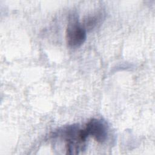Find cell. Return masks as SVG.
<instances>
[{
  "label": "cell",
  "instance_id": "cell-2",
  "mask_svg": "<svg viewBox=\"0 0 155 155\" xmlns=\"http://www.w3.org/2000/svg\"><path fill=\"white\" fill-rule=\"evenodd\" d=\"M87 31L75 18L71 19L66 28L65 40L68 47L73 48L81 46L86 40Z\"/></svg>",
  "mask_w": 155,
  "mask_h": 155
},
{
  "label": "cell",
  "instance_id": "cell-1",
  "mask_svg": "<svg viewBox=\"0 0 155 155\" xmlns=\"http://www.w3.org/2000/svg\"><path fill=\"white\" fill-rule=\"evenodd\" d=\"M61 135L65 142L67 154H76L85 150L86 141L88 137L84 128L77 125H69L61 131Z\"/></svg>",
  "mask_w": 155,
  "mask_h": 155
},
{
  "label": "cell",
  "instance_id": "cell-4",
  "mask_svg": "<svg viewBox=\"0 0 155 155\" xmlns=\"http://www.w3.org/2000/svg\"><path fill=\"white\" fill-rule=\"evenodd\" d=\"M102 18V15L101 13L88 15L84 19L82 25L86 31L91 30L101 22Z\"/></svg>",
  "mask_w": 155,
  "mask_h": 155
},
{
  "label": "cell",
  "instance_id": "cell-3",
  "mask_svg": "<svg viewBox=\"0 0 155 155\" xmlns=\"http://www.w3.org/2000/svg\"><path fill=\"white\" fill-rule=\"evenodd\" d=\"M88 136H91L96 141L103 143L108 137V127L101 119L93 118L90 119L84 128Z\"/></svg>",
  "mask_w": 155,
  "mask_h": 155
}]
</instances>
